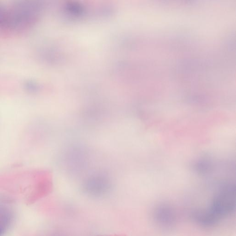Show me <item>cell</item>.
Masks as SVG:
<instances>
[{
    "mask_svg": "<svg viewBox=\"0 0 236 236\" xmlns=\"http://www.w3.org/2000/svg\"><path fill=\"white\" fill-rule=\"evenodd\" d=\"M112 184L108 176L102 173L91 175L85 180L83 190L88 195L93 197H101L109 193Z\"/></svg>",
    "mask_w": 236,
    "mask_h": 236,
    "instance_id": "cell-2",
    "label": "cell"
},
{
    "mask_svg": "<svg viewBox=\"0 0 236 236\" xmlns=\"http://www.w3.org/2000/svg\"><path fill=\"white\" fill-rule=\"evenodd\" d=\"M43 6L36 2H22L7 9L4 30L21 33L37 22Z\"/></svg>",
    "mask_w": 236,
    "mask_h": 236,
    "instance_id": "cell-1",
    "label": "cell"
},
{
    "mask_svg": "<svg viewBox=\"0 0 236 236\" xmlns=\"http://www.w3.org/2000/svg\"><path fill=\"white\" fill-rule=\"evenodd\" d=\"M25 89L30 93H36L40 89V85L33 80L26 81L24 83Z\"/></svg>",
    "mask_w": 236,
    "mask_h": 236,
    "instance_id": "cell-3",
    "label": "cell"
},
{
    "mask_svg": "<svg viewBox=\"0 0 236 236\" xmlns=\"http://www.w3.org/2000/svg\"><path fill=\"white\" fill-rule=\"evenodd\" d=\"M6 9L5 7L0 5V30H3L5 24Z\"/></svg>",
    "mask_w": 236,
    "mask_h": 236,
    "instance_id": "cell-4",
    "label": "cell"
}]
</instances>
